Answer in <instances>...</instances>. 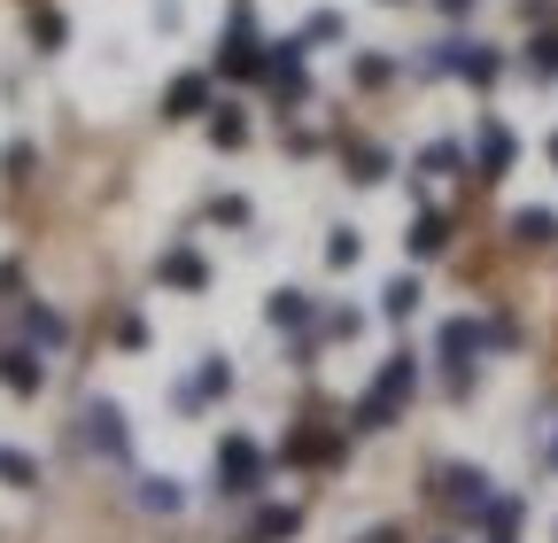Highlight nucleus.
Masks as SVG:
<instances>
[{
    "mask_svg": "<svg viewBox=\"0 0 558 543\" xmlns=\"http://www.w3.org/2000/svg\"><path fill=\"white\" fill-rule=\"evenodd\" d=\"M357 256H365V241L349 233V226H333V233H326V264H333V272H349Z\"/></svg>",
    "mask_w": 558,
    "mask_h": 543,
    "instance_id": "a878e982",
    "label": "nucleus"
},
{
    "mask_svg": "<svg viewBox=\"0 0 558 543\" xmlns=\"http://www.w3.org/2000/svg\"><path fill=\"white\" fill-rule=\"evenodd\" d=\"M62 39H70V24H62V9H32V47H39V55H54Z\"/></svg>",
    "mask_w": 558,
    "mask_h": 543,
    "instance_id": "5701e85b",
    "label": "nucleus"
},
{
    "mask_svg": "<svg viewBox=\"0 0 558 543\" xmlns=\"http://www.w3.org/2000/svg\"><path fill=\"white\" fill-rule=\"evenodd\" d=\"M458 164H465L458 141H427V148H418V171H427V179H442V171H458Z\"/></svg>",
    "mask_w": 558,
    "mask_h": 543,
    "instance_id": "393cba45",
    "label": "nucleus"
},
{
    "mask_svg": "<svg viewBox=\"0 0 558 543\" xmlns=\"http://www.w3.org/2000/svg\"><path fill=\"white\" fill-rule=\"evenodd\" d=\"M411 388H418V358H411V350H396V358L380 365V381L365 388V403H357V435H380V427H396V412L411 403Z\"/></svg>",
    "mask_w": 558,
    "mask_h": 543,
    "instance_id": "f03ea898",
    "label": "nucleus"
},
{
    "mask_svg": "<svg viewBox=\"0 0 558 543\" xmlns=\"http://www.w3.org/2000/svg\"><path fill=\"white\" fill-rule=\"evenodd\" d=\"M550 164H558V132H550Z\"/></svg>",
    "mask_w": 558,
    "mask_h": 543,
    "instance_id": "4c0bfd02",
    "label": "nucleus"
},
{
    "mask_svg": "<svg viewBox=\"0 0 558 543\" xmlns=\"http://www.w3.org/2000/svg\"><path fill=\"white\" fill-rule=\"evenodd\" d=\"M303 39H311V47H318V39H341V16H333V9H318V16L303 24Z\"/></svg>",
    "mask_w": 558,
    "mask_h": 543,
    "instance_id": "7c9ffc66",
    "label": "nucleus"
},
{
    "mask_svg": "<svg viewBox=\"0 0 558 543\" xmlns=\"http://www.w3.org/2000/svg\"><path fill=\"white\" fill-rule=\"evenodd\" d=\"M481 350H488L481 318H450V326H442V373H450V396L473 388V358H481Z\"/></svg>",
    "mask_w": 558,
    "mask_h": 543,
    "instance_id": "0eeeda50",
    "label": "nucleus"
},
{
    "mask_svg": "<svg viewBox=\"0 0 558 543\" xmlns=\"http://www.w3.org/2000/svg\"><path fill=\"white\" fill-rule=\"evenodd\" d=\"M303 55H311V39H303V32L264 47V86H271L279 101H311V71H303Z\"/></svg>",
    "mask_w": 558,
    "mask_h": 543,
    "instance_id": "39448f33",
    "label": "nucleus"
},
{
    "mask_svg": "<svg viewBox=\"0 0 558 543\" xmlns=\"http://www.w3.org/2000/svg\"><path fill=\"white\" fill-rule=\"evenodd\" d=\"M132 497H140V512H156V520H163V512H186V490L163 482V473H148V482H140Z\"/></svg>",
    "mask_w": 558,
    "mask_h": 543,
    "instance_id": "a211bd4d",
    "label": "nucleus"
},
{
    "mask_svg": "<svg viewBox=\"0 0 558 543\" xmlns=\"http://www.w3.org/2000/svg\"><path fill=\"white\" fill-rule=\"evenodd\" d=\"M209 79H264V39H256L248 0H233V16L218 32V55H209Z\"/></svg>",
    "mask_w": 558,
    "mask_h": 543,
    "instance_id": "7ed1b4c3",
    "label": "nucleus"
},
{
    "mask_svg": "<svg viewBox=\"0 0 558 543\" xmlns=\"http://www.w3.org/2000/svg\"><path fill=\"white\" fill-rule=\"evenodd\" d=\"M264 490V450L248 435H226L218 443V497H256Z\"/></svg>",
    "mask_w": 558,
    "mask_h": 543,
    "instance_id": "423d86ee",
    "label": "nucleus"
},
{
    "mask_svg": "<svg viewBox=\"0 0 558 543\" xmlns=\"http://www.w3.org/2000/svg\"><path fill=\"white\" fill-rule=\"evenodd\" d=\"M357 543H396V528H373V535H357Z\"/></svg>",
    "mask_w": 558,
    "mask_h": 543,
    "instance_id": "c9c22d12",
    "label": "nucleus"
},
{
    "mask_svg": "<svg viewBox=\"0 0 558 543\" xmlns=\"http://www.w3.org/2000/svg\"><path fill=\"white\" fill-rule=\"evenodd\" d=\"M411 71H418V79H465V86H481V94H488V86L505 79V55L488 47V39H442V47L418 55Z\"/></svg>",
    "mask_w": 558,
    "mask_h": 543,
    "instance_id": "f257e3e1",
    "label": "nucleus"
},
{
    "mask_svg": "<svg viewBox=\"0 0 558 543\" xmlns=\"http://www.w3.org/2000/svg\"><path fill=\"white\" fill-rule=\"evenodd\" d=\"M435 9H442V16H465V9H473V0H435Z\"/></svg>",
    "mask_w": 558,
    "mask_h": 543,
    "instance_id": "f704fd0d",
    "label": "nucleus"
},
{
    "mask_svg": "<svg viewBox=\"0 0 558 543\" xmlns=\"http://www.w3.org/2000/svg\"><path fill=\"white\" fill-rule=\"evenodd\" d=\"M512 241H520V249H550V241H558V218H550V210H520V218H512Z\"/></svg>",
    "mask_w": 558,
    "mask_h": 543,
    "instance_id": "412c9836",
    "label": "nucleus"
},
{
    "mask_svg": "<svg viewBox=\"0 0 558 543\" xmlns=\"http://www.w3.org/2000/svg\"><path fill=\"white\" fill-rule=\"evenodd\" d=\"M117 342H124V350H140V342H148V318L124 311V318H117Z\"/></svg>",
    "mask_w": 558,
    "mask_h": 543,
    "instance_id": "c756f323",
    "label": "nucleus"
},
{
    "mask_svg": "<svg viewBox=\"0 0 558 543\" xmlns=\"http://www.w3.org/2000/svg\"><path fill=\"white\" fill-rule=\"evenodd\" d=\"M209 218H218V226H248V202L241 194H218V202H209Z\"/></svg>",
    "mask_w": 558,
    "mask_h": 543,
    "instance_id": "c85d7f7f",
    "label": "nucleus"
},
{
    "mask_svg": "<svg viewBox=\"0 0 558 543\" xmlns=\"http://www.w3.org/2000/svg\"><path fill=\"white\" fill-rule=\"evenodd\" d=\"M24 342H32V350H62V342H70L62 311H47V303H24Z\"/></svg>",
    "mask_w": 558,
    "mask_h": 543,
    "instance_id": "dca6fc26",
    "label": "nucleus"
},
{
    "mask_svg": "<svg viewBox=\"0 0 558 543\" xmlns=\"http://www.w3.org/2000/svg\"><path fill=\"white\" fill-rule=\"evenodd\" d=\"M218 396H233V365H226V358H202V373L171 388L179 412H202V403H218Z\"/></svg>",
    "mask_w": 558,
    "mask_h": 543,
    "instance_id": "9b49d317",
    "label": "nucleus"
},
{
    "mask_svg": "<svg viewBox=\"0 0 558 543\" xmlns=\"http://www.w3.org/2000/svg\"><path fill=\"white\" fill-rule=\"evenodd\" d=\"M295 528H303V512H295V505H264V512H256V528H248V543H288Z\"/></svg>",
    "mask_w": 558,
    "mask_h": 543,
    "instance_id": "aec40b11",
    "label": "nucleus"
},
{
    "mask_svg": "<svg viewBox=\"0 0 558 543\" xmlns=\"http://www.w3.org/2000/svg\"><path fill=\"white\" fill-rule=\"evenodd\" d=\"M543 466L558 473V420H550V443H543Z\"/></svg>",
    "mask_w": 558,
    "mask_h": 543,
    "instance_id": "72a5a7b5",
    "label": "nucleus"
},
{
    "mask_svg": "<svg viewBox=\"0 0 558 543\" xmlns=\"http://www.w3.org/2000/svg\"><path fill=\"white\" fill-rule=\"evenodd\" d=\"M0 381H9L16 396H39L47 388V365H39V350L24 342V350H0Z\"/></svg>",
    "mask_w": 558,
    "mask_h": 543,
    "instance_id": "4468645a",
    "label": "nucleus"
},
{
    "mask_svg": "<svg viewBox=\"0 0 558 543\" xmlns=\"http://www.w3.org/2000/svg\"><path fill=\"white\" fill-rule=\"evenodd\" d=\"M32 164H39V156H32V148H24V141H16V148H9V156H0V171H9V179H32Z\"/></svg>",
    "mask_w": 558,
    "mask_h": 543,
    "instance_id": "2f4dec72",
    "label": "nucleus"
},
{
    "mask_svg": "<svg viewBox=\"0 0 558 543\" xmlns=\"http://www.w3.org/2000/svg\"><path fill=\"white\" fill-rule=\"evenodd\" d=\"M488 543H512V528H488Z\"/></svg>",
    "mask_w": 558,
    "mask_h": 543,
    "instance_id": "e433bc0d",
    "label": "nucleus"
},
{
    "mask_svg": "<svg viewBox=\"0 0 558 543\" xmlns=\"http://www.w3.org/2000/svg\"><path fill=\"white\" fill-rule=\"evenodd\" d=\"M388 9H403V0H388Z\"/></svg>",
    "mask_w": 558,
    "mask_h": 543,
    "instance_id": "58836bf2",
    "label": "nucleus"
},
{
    "mask_svg": "<svg viewBox=\"0 0 558 543\" xmlns=\"http://www.w3.org/2000/svg\"><path fill=\"white\" fill-rule=\"evenodd\" d=\"M78 443H86V450H101L109 466H124V458H132V427H124V412H117L109 396H86V412H78Z\"/></svg>",
    "mask_w": 558,
    "mask_h": 543,
    "instance_id": "20e7f679",
    "label": "nucleus"
},
{
    "mask_svg": "<svg viewBox=\"0 0 558 543\" xmlns=\"http://www.w3.org/2000/svg\"><path fill=\"white\" fill-rule=\"evenodd\" d=\"M388 79H396L388 55H349V86H388Z\"/></svg>",
    "mask_w": 558,
    "mask_h": 543,
    "instance_id": "b1692460",
    "label": "nucleus"
},
{
    "mask_svg": "<svg viewBox=\"0 0 558 543\" xmlns=\"http://www.w3.org/2000/svg\"><path fill=\"white\" fill-rule=\"evenodd\" d=\"M156 280H163V288H186V295H202V288H209V256L179 241V249H163V264H156Z\"/></svg>",
    "mask_w": 558,
    "mask_h": 543,
    "instance_id": "f8f14e48",
    "label": "nucleus"
},
{
    "mask_svg": "<svg viewBox=\"0 0 558 543\" xmlns=\"http://www.w3.org/2000/svg\"><path fill=\"white\" fill-rule=\"evenodd\" d=\"M380 311H388V318H411V311H418V280H411V272H403V280H388Z\"/></svg>",
    "mask_w": 558,
    "mask_h": 543,
    "instance_id": "cd10ccee",
    "label": "nucleus"
},
{
    "mask_svg": "<svg viewBox=\"0 0 558 543\" xmlns=\"http://www.w3.org/2000/svg\"><path fill=\"white\" fill-rule=\"evenodd\" d=\"M209 109H218V79H209V71H179V79L163 86V117H171V124L209 117Z\"/></svg>",
    "mask_w": 558,
    "mask_h": 543,
    "instance_id": "1a4fd4ad",
    "label": "nucleus"
},
{
    "mask_svg": "<svg viewBox=\"0 0 558 543\" xmlns=\"http://www.w3.org/2000/svg\"><path fill=\"white\" fill-rule=\"evenodd\" d=\"M264 318H271L279 334H303V326L318 318V295H303V288H271V303H264Z\"/></svg>",
    "mask_w": 558,
    "mask_h": 543,
    "instance_id": "ddd939ff",
    "label": "nucleus"
},
{
    "mask_svg": "<svg viewBox=\"0 0 558 543\" xmlns=\"http://www.w3.org/2000/svg\"><path fill=\"white\" fill-rule=\"evenodd\" d=\"M357 334V311H326V342H349Z\"/></svg>",
    "mask_w": 558,
    "mask_h": 543,
    "instance_id": "473e14b6",
    "label": "nucleus"
},
{
    "mask_svg": "<svg viewBox=\"0 0 558 543\" xmlns=\"http://www.w3.org/2000/svg\"><path fill=\"white\" fill-rule=\"evenodd\" d=\"M0 482H9V490H39V466L24 450H0Z\"/></svg>",
    "mask_w": 558,
    "mask_h": 543,
    "instance_id": "bb28decb",
    "label": "nucleus"
},
{
    "mask_svg": "<svg viewBox=\"0 0 558 543\" xmlns=\"http://www.w3.org/2000/svg\"><path fill=\"white\" fill-rule=\"evenodd\" d=\"M403 249H411L418 264L442 256V249H450V218H442V210H418V218H411V233H403Z\"/></svg>",
    "mask_w": 558,
    "mask_h": 543,
    "instance_id": "2eb2a0df",
    "label": "nucleus"
},
{
    "mask_svg": "<svg viewBox=\"0 0 558 543\" xmlns=\"http://www.w3.org/2000/svg\"><path fill=\"white\" fill-rule=\"evenodd\" d=\"M209 141H218V148H248V109L218 101V109H209Z\"/></svg>",
    "mask_w": 558,
    "mask_h": 543,
    "instance_id": "f3484780",
    "label": "nucleus"
},
{
    "mask_svg": "<svg viewBox=\"0 0 558 543\" xmlns=\"http://www.w3.org/2000/svg\"><path fill=\"white\" fill-rule=\"evenodd\" d=\"M349 179H357V186H380V179H388V148H380V141H349Z\"/></svg>",
    "mask_w": 558,
    "mask_h": 543,
    "instance_id": "6ab92c4d",
    "label": "nucleus"
},
{
    "mask_svg": "<svg viewBox=\"0 0 558 543\" xmlns=\"http://www.w3.org/2000/svg\"><path fill=\"white\" fill-rule=\"evenodd\" d=\"M512 156H520L512 124H505V117H481V132H473V171H481V179H505Z\"/></svg>",
    "mask_w": 558,
    "mask_h": 543,
    "instance_id": "9d476101",
    "label": "nucleus"
},
{
    "mask_svg": "<svg viewBox=\"0 0 558 543\" xmlns=\"http://www.w3.org/2000/svg\"><path fill=\"white\" fill-rule=\"evenodd\" d=\"M435 482H442V505H450V512H465V520H481V512H488V497H497V482H488L481 466H442Z\"/></svg>",
    "mask_w": 558,
    "mask_h": 543,
    "instance_id": "6e6552de",
    "label": "nucleus"
},
{
    "mask_svg": "<svg viewBox=\"0 0 558 543\" xmlns=\"http://www.w3.org/2000/svg\"><path fill=\"white\" fill-rule=\"evenodd\" d=\"M527 71H535V79H558V24H543V32L527 39Z\"/></svg>",
    "mask_w": 558,
    "mask_h": 543,
    "instance_id": "4be33fe9",
    "label": "nucleus"
}]
</instances>
